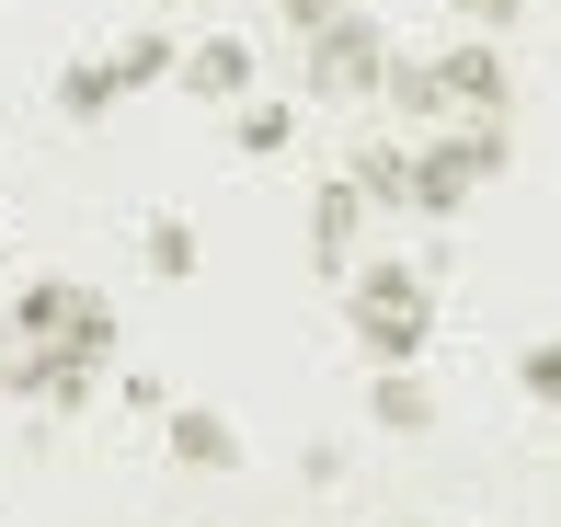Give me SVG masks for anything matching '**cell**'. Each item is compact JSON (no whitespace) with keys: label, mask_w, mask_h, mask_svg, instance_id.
I'll list each match as a JSON object with an SVG mask.
<instances>
[{"label":"cell","mask_w":561,"mask_h":527,"mask_svg":"<svg viewBox=\"0 0 561 527\" xmlns=\"http://www.w3.org/2000/svg\"><path fill=\"white\" fill-rule=\"evenodd\" d=\"M115 104H126L115 58H69V69H58V115H69V127H104Z\"/></svg>","instance_id":"obj_11"},{"label":"cell","mask_w":561,"mask_h":527,"mask_svg":"<svg viewBox=\"0 0 561 527\" xmlns=\"http://www.w3.org/2000/svg\"><path fill=\"white\" fill-rule=\"evenodd\" d=\"M367 218H378V207H367L355 184H321V195H310V264L344 275L355 253H367Z\"/></svg>","instance_id":"obj_5"},{"label":"cell","mask_w":561,"mask_h":527,"mask_svg":"<svg viewBox=\"0 0 561 527\" xmlns=\"http://www.w3.org/2000/svg\"><path fill=\"white\" fill-rule=\"evenodd\" d=\"M172 58H184V46H172L161 23H138V35L115 46V81H126V92H149V81H172Z\"/></svg>","instance_id":"obj_15"},{"label":"cell","mask_w":561,"mask_h":527,"mask_svg":"<svg viewBox=\"0 0 561 527\" xmlns=\"http://www.w3.org/2000/svg\"><path fill=\"white\" fill-rule=\"evenodd\" d=\"M516 390H527V401H561V356H550V344H527V356H516Z\"/></svg>","instance_id":"obj_16"},{"label":"cell","mask_w":561,"mask_h":527,"mask_svg":"<svg viewBox=\"0 0 561 527\" xmlns=\"http://www.w3.org/2000/svg\"><path fill=\"white\" fill-rule=\"evenodd\" d=\"M344 184L367 195V207H401V195H413V138H355Z\"/></svg>","instance_id":"obj_9"},{"label":"cell","mask_w":561,"mask_h":527,"mask_svg":"<svg viewBox=\"0 0 561 527\" xmlns=\"http://www.w3.org/2000/svg\"><path fill=\"white\" fill-rule=\"evenodd\" d=\"M458 23H470V35H504V23H527V0H447Z\"/></svg>","instance_id":"obj_18"},{"label":"cell","mask_w":561,"mask_h":527,"mask_svg":"<svg viewBox=\"0 0 561 527\" xmlns=\"http://www.w3.org/2000/svg\"><path fill=\"white\" fill-rule=\"evenodd\" d=\"M172 69H184V92H195V104H241V92H252V46H241V35H207V46H184Z\"/></svg>","instance_id":"obj_7"},{"label":"cell","mask_w":561,"mask_h":527,"mask_svg":"<svg viewBox=\"0 0 561 527\" xmlns=\"http://www.w3.org/2000/svg\"><path fill=\"white\" fill-rule=\"evenodd\" d=\"M333 12H355V0H275V23H287V35H298V46H310V35H321V23H333Z\"/></svg>","instance_id":"obj_17"},{"label":"cell","mask_w":561,"mask_h":527,"mask_svg":"<svg viewBox=\"0 0 561 527\" xmlns=\"http://www.w3.org/2000/svg\"><path fill=\"white\" fill-rule=\"evenodd\" d=\"M516 161V127L504 115H470V127H424L413 138V195H401V218H470V195L493 184V172Z\"/></svg>","instance_id":"obj_2"},{"label":"cell","mask_w":561,"mask_h":527,"mask_svg":"<svg viewBox=\"0 0 561 527\" xmlns=\"http://www.w3.org/2000/svg\"><path fill=\"white\" fill-rule=\"evenodd\" d=\"M424 69H436L447 115H516V69H504V46H493V35H447Z\"/></svg>","instance_id":"obj_4"},{"label":"cell","mask_w":561,"mask_h":527,"mask_svg":"<svg viewBox=\"0 0 561 527\" xmlns=\"http://www.w3.org/2000/svg\"><path fill=\"white\" fill-rule=\"evenodd\" d=\"M161 436H172V459H184V470H241V436H229V413H207V401H172Z\"/></svg>","instance_id":"obj_6"},{"label":"cell","mask_w":561,"mask_h":527,"mask_svg":"<svg viewBox=\"0 0 561 527\" xmlns=\"http://www.w3.org/2000/svg\"><path fill=\"white\" fill-rule=\"evenodd\" d=\"M344 287H355L344 321H355V344H367V367H413L424 333H436V275H424V264H390V253H355Z\"/></svg>","instance_id":"obj_1"},{"label":"cell","mask_w":561,"mask_h":527,"mask_svg":"<svg viewBox=\"0 0 561 527\" xmlns=\"http://www.w3.org/2000/svg\"><path fill=\"white\" fill-rule=\"evenodd\" d=\"M229 138H241V161H275V149L298 138V115L264 104V92H241V104H229Z\"/></svg>","instance_id":"obj_13"},{"label":"cell","mask_w":561,"mask_h":527,"mask_svg":"<svg viewBox=\"0 0 561 527\" xmlns=\"http://www.w3.org/2000/svg\"><path fill=\"white\" fill-rule=\"evenodd\" d=\"M378 104H390L401 127H447V92H436V69H424V58H401V46L378 58Z\"/></svg>","instance_id":"obj_8"},{"label":"cell","mask_w":561,"mask_h":527,"mask_svg":"<svg viewBox=\"0 0 561 527\" xmlns=\"http://www.w3.org/2000/svg\"><path fill=\"white\" fill-rule=\"evenodd\" d=\"M378 58H390V35H378L367 12H333L310 46H298V81H310L321 104H367V92H378Z\"/></svg>","instance_id":"obj_3"},{"label":"cell","mask_w":561,"mask_h":527,"mask_svg":"<svg viewBox=\"0 0 561 527\" xmlns=\"http://www.w3.org/2000/svg\"><path fill=\"white\" fill-rule=\"evenodd\" d=\"M390 527H436V516H390Z\"/></svg>","instance_id":"obj_19"},{"label":"cell","mask_w":561,"mask_h":527,"mask_svg":"<svg viewBox=\"0 0 561 527\" xmlns=\"http://www.w3.org/2000/svg\"><path fill=\"white\" fill-rule=\"evenodd\" d=\"M81 298H92V287H69V275H35V287L12 298V333H0V344H58Z\"/></svg>","instance_id":"obj_10"},{"label":"cell","mask_w":561,"mask_h":527,"mask_svg":"<svg viewBox=\"0 0 561 527\" xmlns=\"http://www.w3.org/2000/svg\"><path fill=\"white\" fill-rule=\"evenodd\" d=\"M138 264L161 275V287H184V275H195V218H149V230H138Z\"/></svg>","instance_id":"obj_14"},{"label":"cell","mask_w":561,"mask_h":527,"mask_svg":"<svg viewBox=\"0 0 561 527\" xmlns=\"http://www.w3.org/2000/svg\"><path fill=\"white\" fill-rule=\"evenodd\" d=\"M367 413L390 424V436H424V424H436V390H424L413 367H378V379H367Z\"/></svg>","instance_id":"obj_12"}]
</instances>
